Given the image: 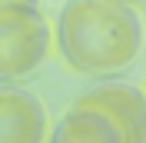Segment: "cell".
<instances>
[{
  "label": "cell",
  "instance_id": "6da1fadb",
  "mask_svg": "<svg viewBox=\"0 0 146 143\" xmlns=\"http://www.w3.org/2000/svg\"><path fill=\"white\" fill-rule=\"evenodd\" d=\"M56 50L86 77H113L143 50V20L119 0H66L56 17Z\"/></svg>",
  "mask_w": 146,
  "mask_h": 143
},
{
  "label": "cell",
  "instance_id": "7a4b0ae2",
  "mask_svg": "<svg viewBox=\"0 0 146 143\" xmlns=\"http://www.w3.org/2000/svg\"><path fill=\"white\" fill-rule=\"evenodd\" d=\"M50 27L40 7H0V80L17 83L43 63Z\"/></svg>",
  "mask_w": 146,
  "mask_h": 143
},
{
  "label": "cell",
  "instance_id": "3957f363",
  "mask_svg": "<svg viewBox=\"0 0 146 143\" xmlns=\"http://www.w3.org/2000/svg\"><path fill=\"white\" fill-rule=\"evenodd\" d=\"M76 103L106 110L126 133V143H146V90L126 80H103L76 97Z\"/></svg>",
  "mask_w": 146,
  "mask_h": 143
},
{
  "label": "cell",
  "instance_id": "277c9868",
  "mask_svg": "<svg viewBox=\"0 0 146 143\" xmlns=\"http://www.w3.org/2000/svg\"><path fill=\"white\" fill-rule=\"evenodd\" d=\"M46 140V110L43 103L17 87L3 83L0 90V143H43Z\"/></svg>",
  "mask_w": 146,
  "mask_h": 143
},
{
  "label": "cell",
  "instance_id": "5b68a950",
  "mask_svg": "<svg viewBox=\"0 0 146 143\" xmlns=\"http://www.w3.org/2000/svg\"><path fill=\"white\" fill-rule=\"evenodd\" d=\"M50 143H126V133L106 110L73 103L63 120L53 126Z\"/></svg>",
  "mask_w": 146,
  "mask_h": 143
},
{
  "label": "cell",
  "instance_id": "8992f818",
  "mask_svg": "<svg viewBox=\"0 0 146 143\" xmlns=\"http://www.w3.org/2000/svg\"><path fill=\"white\" fill-rule=\"evenodd\" d=\"M40 0H0V7H36Z\"/></svg>",
  "mask_w": 146,
  "mask_h": 143
},
{
  "label": "cell",
  "instance_id": "52a82bcc",
  "mask_svg": "<svg viewBox=\"0 0 146 143\" xmlns=\"http://www.w3.org/2000/svg\"><path fill=\"white\" fill-rule=\"evenodd\" d=\"M119 3H129V7H143L146 0H119Z\"/></svg>",
  "mask_w": 146,
  "mask_h": 143
}]
</instances>
